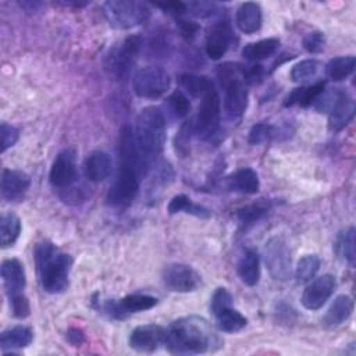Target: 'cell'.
<instances>
[{
    "mask_svg": "<svg viewBox=\"0 0 356 356\" xmlns=\"http://www.w3.org/2000/svg\"><path fill=\"white\" fill-rule=\"evenodd\" d=\"M280 46V40L277 38H267L253 43H248L242 49V57L249 61H260L270 56H273Z\"/></svg>",
    "mask_w": 356,
    "mask_h": 356,
    "instance_id": "27",
    "label": "cell"
},
{
    "mask_svg": "<svg viewBox=\"0 0 356 356\" xmlns=\"http://www.w3.org/2000/svg\"><path fill=\"white\" fill-rule=\"evenodd\" d=\"M220 118L221 102L216 89H213L202 97L197 108L196 120L193 122V129L197 138H200L202 140L211 139L220 128Z\"/></svg>",
    "mask_w": 356,
    "mask_h": 356,
    "instance_id": "10",
    "label": "cell"
},
{
    "mask_svg": "<svg viewBox=\"0 0 356 356\" xmlns=\"http://www.w3.org/2000/svg\"><path fill=\"white\" fill-rule=\"evenodd\" d=\"M355 56H339L328 61L325 65V72L332 81H343L355 71Z\"/></svg>",
    "mask_w": 356,
    "mask_h": 356,
    "instance_id": "32",
    "label": "cell"
},
{
    "mask_svg": "<svg viewBox=\"0 0 356 356\" xmlns=\"http://www.w3.org/2000/svg\"><path fill=\"white\" fill-rule=\"evenodd\" d=\"M316 107L328 113V128L332 132L343 129L355 115V100L343 88H334L316 99Z\"/></svg>",
    "mask_w": 356,
    "mask_h": 356,
    "instance_id": "5",
    "label": "cell"
},
{
    "mask_svg": "<svg viewBox=\"0 0 356 356\" xmlns=\"http://www.w3.org/2000/svg\"><path fill=\"white\" fill-rule=\"evenodd\" d=\"M241 281L248 286H254L260 278V259L254 249L245 250L238 264Z\"/></svg>",
    "mask_w": 356,
    "mask_h": 356,
    "instance_id": "25",
    "label": "cell"
},
{
    "mask_svg": "<svg viewBox=\"0 0 356 356\" xmlns=\"http://www.w3.org/2000/svg\"><path fill=\"white\" fill-rule=\"evenodd\" d=\"M228 186L234 192L253 195L259 191V175L252 168H241L228 177Z\"/></svg>",
    "mask_w": 356,
    "mask_h": 356,
    "instance_id": "23",
    "label": "cell"
},
{
    "mask_svg": "<svg viewBox=\"0 0 356 356\" xmlns=\"http://www.w3.org/2000/svg\"><path fill=\"white\" fill-rule=\"evenodd\" d=\"M157 298L143 293H131L120 300H108L104 305V310L115 318H125L132 313L149 310L157 305Z\"/></svg>",
    "mask_w": 356,
    "mask_h": 356,
    "instance_id": "16",
    "label": "cell"
},
{
    "mask_svg": "<svg viewBox=\"0 0 356 356\" xmlns=\"http://www.w3.org/2000/svg\"><path fill=\"white\" fill-rule=\"evenodd\" d=\"M189 10H192L191 13L197 15V17H207L210 14H213V8L214 4L213 3H206V1H196V3H191Z\"/></svg>",
    "mask_w": 356,
    "mask_h": 356,
    "instance_id": "44",
    "label": "cell"
},
{
    "mask_svg": "<svg viewBox=\"0 0 356 356\" xmlns=\"http://www.w3.org/2000/svg\"><path fill=\"white\" fill-rule=\"evenodd\" d=\"M76 178V164H75V153L71 149H65L60 152L49 172V181L53 188L60 192L72 186Z\"/></svg>",
    "mask_w": 356,
    "mask_h": 356,
    "instance_id": "13",
    "label": "cell"
},
{
    "mask_svg": "<svg viewBox=\"0 0 356 356\" xmlns=\"http://www.w3.org/2000/svg\"><path fill=\"white\" fill-rule=\"evenodd\" d=\"M67 338H68V341H70L72 345H81V343L83 342V339H85L82 331L78 330V328H71V330L68 331V334H67Z\"/></svg>",
    "mask_w": 356,
    "mask_h": 356,
    "instance_id": "47",
    "label": "cell"
},
{
    "mask_svg": "<svg viewBox=\"0 0 356 356\" xmlns=\"http://www.w3.org/2000/svg\"><path fill=\"white\" fill-rule=\"evenodd\" d=\"M135 140L147 170L161 154L165 142V118L159 107H145L135 124Z\"/></svg>",
    "mask_w": 356,
    "mask_h": 356,
    "instance_id": "3",
    "label": "cell"
},
{
    "mask_svg": "<svg viewBox=\"0 0 356 356\" xmlns=\"http://www.w3.org/2000/svg\"><path fill=\"white\" fill-rule=\"evenodd\" d=\"M335 288L337 280L332 274H324L313 278L305 288L300 302L307 310H317L331 298Z\"/></svg>",
    "mask_w": 356,
    "mask_h": 356,
    "instance_id": "14",
    "label": "cell"
},
{
    "mask_svg": "<svg viewBox=\"0 0 356 356\" xmlns=\"http://www.w3.org/2000/svg\"><path fill=\"white\" fill-rule=\"evenodd\" d=\"M170 74L160 65L139 68L132 76V89L142 99L154 100L161 97L170 89Z\"/></svg>",
    "mask_w": 356,
    "mask_h": 356,
    "instance_id": "6",
    "label": "cell"
},
{
    "mask_svg": "<svg viewBox=\"0 0 356 356\" xmlns=\"http://www.w3.org/2000/svg\"><path fill=\"white\" fill-rule=\"evenodd\" d=\"M261 22V7L257 3L246 1L238 7L235 14V24L241 32L252 35L260 29Z\"/></svg>",
    "mask_w": 356,
    "mask_h": 356,
    "instance_id": "21",
    "label": "cell"
},
{
    "mask_svg": "<svg viewBox=\"0 0 356 356\" xmlns=\"http://www.w3.org/2000/svg\"><path fill=\"white\" fill-rule=\"evenodd\" d=\"M264 263L275 281H286L291 277V253L281 236H273L264 246Z\"/></svg>",
    "mask_w": 356,
    "mask_h": 356,
    "instance_id": "11",
    "label": "cell"
},
{
    "mask_svg": "<svg viewBox=\"0 0 356 356\" xmlns=\"http://www.w3.org/2000/svg\"><path fill=\"white\" fill-rule=\"evenodd\" d=\"M303 47L309 53H320L325 44V36L320 31H313L303 38Z\"/></svg>",
    "mask_w": 356,
    "mask_h": 356,
    "instance_id": "42",
    "label": "cell"
},
{
    "mask_svg": "<svg viewBox=\"0 0 356 356\" xmlns=\"http://www.w3.org/2000/svg\"><path fill=\"white\" fill-rule=\"evenodd\" d=\"M140 177L142 172L138 168L127 164H120L117 178L106 196L107 203L115 207L129 206L138 195Z\"/></svg>",
    "mask_w": 356,
    "mask_h": 356,
    "instance_id": "8",
    "label": "cell"
},
{
    "mask_svg": "<svg viewBox=\"0 0 356 356\" xmlns=\"http://www.w3.org/2000/svg\"><path fill=\"white\" fill-rule=\"evenodd\" d=\"M179 83L193 97H203L214 89L213 82L207 76L196 74H182L179 76Z\"/></svg>",
    "mask_w": 356,
    "mask_h": 356,
    "instance_id": "33",
    "label": "cell"
},
{
    "mask_svg": "<svg viewBox=\"0 0 356 356\" xmlns=\"http://www.w3.org/2000/svg\"><path fill=\"white\" fill-rule=\"evenodd\" d=\"M31 186V178L21 170L4 168L1 172V197L6 202H21Z\"/></svg>",
    "mask_w": 356,
    "mask_h": 356,
    "instance_id": "17",
    "label": "cell"
},
{
    "mask_svg": "<svg viewBox=\"0 0 356 356\" xmlns=\"http://www.w3.org/2000/svg\"><path fill=\"white\" fill-rule=\"evenodd\" d=\"M197 31V25L193 22H186V21H181V35L186 39H191Z\"/></svg>",
    "mask_w": 356,
    "mask_h": 356,
    "instance_id": "46",
    "label": "cell"
},
{
    "mask_svg": "<svg viewBox=\"0 0 356 356\" xmlns=\"http://www.w3.org/2000/svg\"><path fill=\"white\" fill-rule=\"evenodd\" d=\"M270 211V202L266 199H259L254 203H250L245 207H241L236 213L238 221L243 228H248L261 220Z\"/></svg>",
    "mask_w": 356,
    "mask_h": 356,
    "instance_id": "30",
    "label": "cell"
},
{
    "mask_svg": "<svg viewBox=\"0 0 356 356\" xmlns=\"http://www.w3.org/2000/svg\"><path fill=\"white\" fill-rule=\"evenodd\" d=\"M324 86H325L324 81H318L307 86H299L286 95V97L284 99V106L285 107H291V106L307 107L312 103H314L316 99L324 92Z\"/></svg>",
    "mask_w": 356,
    "mask_h": 356,
    "instance_id": "22",
    "label": "cell"
},
{
    "mask_svg": "<svg viewBox=\"0 0 356 356\" xmlns=\"http://www.w3.org/2000/svg\"><path fill=\"white\" fill-rule=\"evenodd\" d=\"M33 334L31 328L25 325H15L4 330L0 335V345L1 350H14V349H22L26 348L32 342Z\"/></svg>",
    "mask_w": 356,
    "mask_h": 356,
    "instance_id": "26",
    "label": "cell"
},
{
    "mask_svg": "<svg viewBox=\"0 0 356 356\" xmlns=\"http://www.w3.org/2000/svg\"><path fill=\"white\" fill-rule=\"evenodd\" d=\"M320 270V257L317 254H305L299 259L295 268V278L298 284H307Z\"/></svg>",
    "mask_w": 356,
    "mask_h": 356,
    "instance_id": "34",
    "label": "cell"
},
{
    "mask_svg": "<svg viewBox=\"0 0 356 356\" xmlns=\"http://www.w3.org/2000/svg\"><path fill=\"white\" fill-rule=\"evenodd\" d=\"M274 128L270 124L259 122L250 128L248 140L250 145H261L268 142L274 136Z\"/></svg>",
    "mask_w": 356,
    "mask_h": 356,
    "instance_id": "38",
    "label": "cell"
},
{
    "mask_svg": "<svg viewBox=\"0 0 356 356\" xmlns=\"http://www.w3.org/2000/svg\"><path fill=\"white\" fill-rule=\"evenodd\" d=\"M140 47L142 39L136 35L128 36L120 44L114 46L106 57L104 65L108 74L120 79L125 78L129 74L132 64L140 51Z\"/></svg>",
    "mask_w": 356,
    "mask_h": 356,
    "instance_id": "9",
    "label": "cell"
},
{
    "mask_svg": "<svg viewBox=\"0 0 356 356\" xmlns=\"http://www.w3.org/2000/svg\"><path fill=\"white\" fill-rule=\"evenodd\" d=\"M232 295L228 292L227 288H217L210 300V310L214 314L224 307L232 306Z\"/></svg>",
    "mask_w": 356,
    "mask_h": 356,
    "instance_id": "41",
    "label": "cell"
},
{
    "mask_svg": "<svg viewBox=\"0 0 356 356\" xmlns=\"http://www.w3.org/2000/svg\"><path fill=\"white\" fill-rule=\"evenodd\" d=\"M108 21L122 29L138 26L150 17V8L142 1L111 0L103 4Z\"/></svg>",
    "mask_w": 356,
    "mask_h": 356,
    "instance_id": "7",
    "label": "cell"
},
{
    "mask_svg": "<svg viewBox=\"0 0 356 356\" xmlns=\"http://www.w3.org/2000/svg\"><path fill=\"white\" fill-rule=\"evenodd\" d=\"M8 305L13 316L17 318H25L29 314V310H31L29 302L24 293L8 296Z\"/></svg>",
    "mask_w": 356,
    "mask_h": 356,
    "instance_id": "40",
    "label": "cell"
},
{
    "mask_svg": "<svg viewBox=\"0 0 356 356\" xmlns=\"http://www.w3.org/2000/svg\"><path fill=\"white\" fill-rule=\"evenodd\" d=\"M21 234V220L17 214L7 211L0 220V242L1 248H10L15 243Z\"/></svg>",
    "mask_w": 356,
    "mask_h": 356,
    "instance_id": "29",
    "label": "cell"
},
{
    "mask_svg": "<svg viewBox=\"0 0 356 356\" xmlns=\"http://www.w3.org/2000/svg\"><path fill=\"white\" fill-rule=\"evenodd\" d=\"M161 278L164 285L172 292H193L200 284V275L188 264L182 263H171L163 268Z\"/></svg>",
    "mask_w": 356,
    "mask_h": 356,
    "instance_id": "12",
    "label": "cell"
},
{
    "mask_svg": "<svg viewBox=\"0 0 356 356\" xmlns=\"http://www.w3.org/2000/svg\"><path fill=\"white\" fill-rule=\"evenodd\" d=\"M195 132L193 129V124L189 121L184 122L179 128V131L177 132L175 136V149L179 154L186 156L189 153V143H191V136Z\"/></svg>",
    "mask_w": 356,
    "mask_h": 356,
    "instance_id": "39",
    "label": "cell"
},
{
    "mask_svg": "<svg viewBox=\"0 0 356 356\" xmlns=\"http://www.w3.org/2000/svg\"><path fill=\"white\" fill-rule=\"evenodd\" d=\"M129 346L136 352L150 353L165 345V328L157 324L138 325L129 335Z\"/></svg>",
    "mask_w": 356,
    "mask_h": 356,
    "instance_id": "15",
    "label": "cell"
},
{
    "mask_svg": "<svg viewBox=\"0 0 356 356\" xmlns=\"http://www.w3.org/2000/svg\"><path fill=\"white\" fill-rule=\"evenodd\" d=\"M113 161L111 157L102 150H95L85 159L83 171L85 177L92 182H102L111 174Z\"/></svg>",
    "mask_w": 356,
    "mask_h": 356,
    "instance_id": "20",
    "label": "cell"
},
{
    "mask_svg": "<svg viewBox=\"0 0 356 356\" xmlns=\"http://www.w3.org/2000/svg\"><path fill=\"white\" fill-rule=\"evenodd\" d=\"M157 7L163 8L164 11H168L171 14H182L188 10V4L182 1H167V3H156Z\"/></svg>",
    "mask_w": 356,
    "mask_h": 356,
    "instance_id": "45",
    "label": "cell"
},
{
    "mask_svg": "<svg viewBox=\"0 0 356 356\" xmlns=\"http://www.w3.org/2000/svg\"><path fill=\"white\" fill-rule=\"evenodd\" d=\"M39 282L47 293L64 292L68 286L70 270L72 259L61 252L54 243L42 241L36 243L33 250Z\"/></svg>",
    "mask_w": 356,
    "mask_h": 356,
    "instance_id": "2",
    "label": "cell"
},
{
    "mask_svg": "<svg viewBox=\"0 0 356 356\" xmlns=\"http://www.w3.org/2000/svg\"><path fill=\"white\" fill-rule=\"evenodd\" d=\"M217 346H220L217 334L202 317H181L165 328V348L171 353L197 355L214 350Z\"/></svg>",
    "mask_w": 356,
    "mask_h": 356,
    "instance_id": "1",
    "label": "cell"
},
{
    "mask_svg": "<svg viewBox=\"0 0 356 356\" xmlns=\"http://www.w3.org/2000/svg\"><path fill=\"white\" fill-rule=\"evenodd\" d=\"M353 312V299L349 295L337 296L330 305L325 316L324 324L328 327H337L345 323Z\"/></svg>",
    "mask_w": 356,
    "mask_h": 356,
    "instance_id": "24",
    "label": "cell"
},
{
    "mask_svg": "<svg viewBox=\"0 0 356 356\" xmlns=\"http://www.w3.org/2000/svg\"><path fill=\"white\" fill-rule=\"evenodd\" d=\"M217 78L224 89V111L232 121L241 120L248 107V81L245 68L239 64L218 65Z\"/></svg>",
    "mask_w": 356,
    "mask_h": 356,
    "instance_id": "4",
    "label": "cell"
},
{
    "mask_svg": "<svg viewBox=\"0 0 356 356\" xmlns=\"http://www.w3.org/2000/svg\"><path fill=\"white\" fill-rule=\"evenodd\" d=\"M21 4V7H24V8H28V7H31V10L29 11H36V8L38 7H40L42 6V3H39V1H22V3H19Z\"/></svg>",
    "mask_w": 356,
    "mask_h": 356,
    "instance_id": "49",
    "label": "cell"
},
{
    "mask_svg": "<svg viewBox=\"0 0 356 356\" xmlns=\"http://www.w3.org/2000/svg\"><path fill=\"white\" fill-rule=\"evenodd\" d=\"M217 327L224 332H238L246 327L248 320L232 306L224 307L214 313Z\"/></svg>",
    "mask_w": 356,
    "mask_h": 356,
    "instance_id": "28",
    "label": "cell"
},
{
    "mask_svg": "<svg viewBox=\"0 0 356 356\" xmlns=\"http://www.w3.org/2000/svg\"><path fill=\"white\" fill-rule=\"evenodd\" d=\"M168 106L177 117H185L191 111V102L182 90H174L168 97Z\"/></svg>",
    "mask_w": 356,
    "mask_h": 356,
    "instance_id": "37",
    "label": "cell"
},
{
    "mask_svg": "<svg viewBox=\"0 0 356 356\" xmlns=\"http://www.w3.org/2000/svg\"><path fill=\"white\" fill-rule=\"evenodd\" d=\"M232 39V31L227 21H220L214 24L206 39V54L211 60H220L228 50Z\"/></svg>",
    "mask_w": 356,
    "mask_h": 356,
    "instance_id": "18",
    "label": "cell"
},
{
    "mask_svg": "<svg viewBox=\"0 0 356 356\" xmlns=\"http://www.w3.org/2000/svg\"><path fill=\"white\" fill-rule=\"evenodd\" d=\"M355 228L349 227L343 232L339 234L335 242V252L339 257H342L345 261H348L350 266L355 264L356 259V248H355Z\"/></svg>",
    "mask_w": 356,
    "mask_h": 356,
    "instance_id": "35",
    "label": "cell"
},
{
    "mask_svg": "<svg viewBox=\"0 0 356 356\" xmlns=\"http://www.w3.org/2000/svg\"><path fill=\"white\" fill-rule=\"evenodd\" d=\"M0 274H1L4 289L8 296L22 293L26 280H25L24 266L18 259H6L1 263Z\"/></svg>",
    "mask_w": 356,
    "mask_h": 356,
    "instance_id": "19",
    "label": "cell"
},
{
    "mask_svg": "<svg viewBox=\"0 0 356 356\" xmlns=\"http://www.w3.org/2000/svg\"><path fill=\"white\" fill-rule=\"evenodd\" d=\"M318 67H320V64L317 60H313V58L302 60L292 67V70L289 72L291 79L298 83H305L317 75Z\"/></svg>",
    "mask_w": 356,
    "mask_h": 356,
    "instance_id": "36",
    "label": "cell"
},
{
    "mask_svg": "<svg viewBox=\"0 0 356 356\" xmlns=\"http://www.w3.org/2000/svg\"><path fill=\"white\" fill-rule=\"evenodd\" d=\"M0 135H1V152H6L8 147L17 143L19 138V131L7 122H1Z\"/></svg>",
    "mask_w": 356,
    "mask_h": 356,
    "instance_id": "43",
    "label": "cell"
},
{
    "mask_svg": "<svg viewBox=\"0 0 356 356\" xmlns=\"http://www.w3.org/2000/svg\"><path fill=\"white\" fill-rule=\"evenodd\" d=\"M167 210H168L170 214L188 213V214L196 216L199 218H209L211 216L209 209H206L204 206L193 203L186 195H177V196H174L170 200Z\"/></svg>",
    "mask_w": 356,
    "mask_h": 356,
    "instance_id": "31",
    "label": "cell"
},
{
    "mask_svg": "<svg viewBox=\"0 0 356 356\" xmlns=\"http://www.w3.org/2000/svg\"><path fill=\"white\" fill-rule=\"evenodd\" d=\"M60 4H61V6H65V7H75V8H79V7L88 6L89 3H88V1H61Z\"/></svg>",
    "mask_w": 356,
    "mask_h": 356,
    "instance_id": "48",
    "label": "cell"
}]
</instances>
